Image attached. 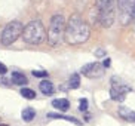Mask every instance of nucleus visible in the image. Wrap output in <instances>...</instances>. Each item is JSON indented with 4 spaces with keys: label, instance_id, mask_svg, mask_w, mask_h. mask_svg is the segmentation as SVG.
Returning <instances> with one entry per match:
<instances>
[{
    "label": "nucleus",
    "instance_id": "obj_10",
    "mask_svg": "<svg viewBox=\"0 0 135 126\" xmlns=\"http://www.w3.org/2000/svg\"><path fill=\"white\" fill-rule=\"evenodd\" d=\"M52 105L55 107L56 110H61V111H67L68 108H70V103H68V99H65V98L54 99V101H52Z\"/></svg>",
    "mask_w": 135,
    "mask_h": 126
},
{
    "label": "nucleus",
    "instance_id": "obj_23",
    "mask_svg": "<svg viewBox=\"0 0 135 126\" xmlns=\"http://www.w3.org/2000/svg\"><path fill=\"white\" fill-rule=\"evenodd\" d=\"M0 126H8V125H0Z\"/></svg>",
    "mask_w": 135,
    "mask_h": 126
},
{
    "label": "nucleus",
    "instance_id": "obj_14",
    "mask_svg": "<svg viewBox=\"0 0 135 126\" xmlns=\"http://www.w3.org/2000/svg\"><path fill=\"white\" fill-rule=\"evenodd\" d=\"M34 116H36V111L31 107H27V108L22 110V120H25V122H31Z\"/></svg>",
    "mask_w": 135,
    "mask_h": 126
},
{
    "label": "nucleus",
    "instance_id": "obj_20",
    "mask_svg": "<svg viewBox=\"0 0 135 126\" xmlns=\"http://www.w3.org/2000/svg\"><path fill=\"white\" fill-rule=\"evenodd\" d=\"M110 61H111V59L110 58H105V59H104V62H103V65H104V68H108V67H110Z\"/></svg>",
    "mask_w": 135,
    "mask_h": 126
},
{
    "label": "nucleus",
    "instance_id": "obj_8",
    "mask_svg": "<svg viewBox=\"0 0 135 126\" xmlns=\"http://www.w3.org/2000/svg\"><path fill=\"white\" fill-rule=\"evenodd\" d=\"M82 74L89 79H98L104 74V65L99 62H89L82 67Z\"/></svg>",
    "mask_w": 135,
    "mask_h": 126
},
{
    "label": "nucleus",
    "instance_id": "obj_6",
    "mask_svg": "<svg viewBox=\"0 0 135 126\" xmlns=\"http://www.w3.org/2000/svg\"><path fill=\"white\" fill-rule=\"evenodd\" d=\"M110 82H111V88H110L111 99H113V101H123V99H125V95L131 91L129 85H126L120 77H116V76L111 77Z\"/></svg>",
    "mask_w": 135,
    "mask_h": 126
},
{
    "label": "nucleus",
    "instance_id": "obj_12",
    "mask_svg": "<svg viewBox=\"0 0 135 126\" xmlns=\"http://www.w3.org/2000/svg\"><path fill=\"white\" fill-rule=\"evenodd\" d=\"M48 117L51 119H62V120H67V122H71L74 125H82L80 120H77L76 117H68V116H64V114H58V113H49Z\"/></svg>",
    "mask_w": 135,
    "mask_h": 126
},
{
    "label": "nucleus",
    "instance_id": "obj_18",
    "mask_svg": "<svg viewBox=\"0 0 135 126\" xmlns=\"http://www.w3.org/2000/svg\"><path fill=\"white\" fill-rule=\"evenodd\" d=\"M33 76H34V77H48V73H46V71L37 70V71H33Z\"/></svg>",
    "mask_w": 135,
    "mask_h": 126
},
{
    "label": "nucleus",
    "instance_id": "obj_5",
    "mask_svg": "<svg viewBox=\"0 0 135 126\" xmlns=\"http://www.w3.org/2000/svg\"><path fill=\"white\" fill-rule=\"evenodd\" d=\"M22 31H24L22 24L20 21H12V22H9L4 25L3 31H2V36H0V42H2L3 46H11L22 34Z\"/></svg>",
    "mask_w": 135,
    "mask_h": 126
},
{
    "label": "nucleus",
    "instance_id": "obj_19",
    "mask_svg": "<svg viewBox=\"0 0 135 126\" xmlns=\"http://www.w3.org/2000/svg\"><path fill=\"white\" fill-rule=\"evenodd\" d=\"M6 73H8V68H6V65L0 62V74L3 76V74H6Z\"/></svg>",
    "mask_w": 135,
    "mask_h": 126
},
{
    "label": "nucleus",
    "instance_id": "obj_7",
    "mask_svg": "<svg viewBox=\"0 0 135 126\" xmlns=\"http://www.w3.org/2000/svg\"><path fill=\"white\" fill-rule=\"evenodd\" d=\"M117 8H119V12H120L122 24H128V21L134 16L135 0H117Z\"/></svg>",
    "mask_w": 135,
    "mask_h": 126
},
{
    "label": "nucleus",
    "instance_id": "obj_9",
    "mask_svg": "<svg viewBox=\"0 0 135 126\" xmlns=\"http://www.w3.org/2000/svg\"><path fill=\"white\" fill-rule=\"evenodd\" d=\"M119 116L126 122H135V111L129 110L126 107H120L119 108Z\"/></svg>",
    "mask_w": 135,
    "mask_h": 126
},
{
    "label": "nucleus",
    "instance_id": "obj_22",
    "mask_svg": "<svg viewBox=\"0 0 135 126\" xmlns=\"http://www.w3.org/2000/svg\"><path fill=\"white\" fill-rule=\"evenodd\" d=\"M132 18H135V8H134V16H132Z\"/></svg>",
    "mask_w": 135,
    "mask_h": 126
},
{
    "label": "nucleus",
    "instance_id": "obj_2",
    "mask_svg": "<svg viewBox=\"0 0 135 126\" xmlns=\"http://www.w3.org/2000/svg\"><path fill=\"white\" fill-rule=\"evenodd\" d=\"M48 39L46 30L42 21L34 20L30 21L27 25H24V31H22V40L28 45H40Z\"/></svg>",
    "mask_w": 135,
    "mask_h": 126
},
{
    "label": "nucleus",
    "instance_id": "obj_11",
    "mask_svg": "<svg viewBox=\"0 0 135 126\" xmlns=\"http://www.w3.org/2000/svg\"><path fill=\"white\" fill-rule=\"evenodd\" d=\"M11 79H12V83H13V85H27V77H25L22 73L13 71L12 76H11Z\"/></svg>",
    "mask_w": 135,
    "mask_h": 126
},
{
    "label": "nucleus",
    "instance_id": "obj_15",
    "mask_svg": "<svg viewBox=\"0 0 135 126\" xmlns=\"http://www.w3.org/2000/svg\"><path fill=\"white\" fill-rule=\"evenodd\" d=\"M68 85H70V88H73V89H77L80 85V77L77 73H74V74L70 77V80H68Z\"/></svg>",
    "mask_w": 135,
    "mask_h": 126
},
{
    "label": "nucleus",
    "instance_id": "obj_17",
    "mask_svg": "<svg viewBox=\"0 0 135 126\" xmlns=\"http://www.w3.org/2000/svg\"><path fill=\"white\" fill-rule=\"evenodd\" d=\"M79 110L80 111H86L88 110V99H80V104H79Z\"/></svg>",
    "mask_w": 135,
    "mask_h": 126
},
{
    "label": "nucleus",
    "instance_id": "obj_21",
    "mask_svg": "<svg viewBox=\"0 0 135 126\" xmlns=\"http://www.w3.org/2000/svg\"><path fill=\"white\" fill-rule=\"evenodd\" d=\"M95 55H97V56H103V55H104V51H97Z\"/></svg>",
    "mask_w": 135,
    "mask_h": 126
},
{
    "label": "nucleus",
    "instance_id": "obj_3",
    "mask_svg": "<svg viewBox=\"0 0 135 126\" xmlns=\"http://www.w3.org/2000/svg\"><path fill=\"white\" fill-rule=\"evenodd\" d=\"M64 34H65V21L61 13H55L51 18L48 28V43L51 46H58L64 40Z\"/></svg>",
    "mask_w": 135,
    "mask_h": 126
},
{
    "label": "nucleus",
    "instance_id": "obj_16",
    "mask_svg": "<svg viewBox=\"0 0 135 126\" xmlns=\"http://www.w3.org/2000/svg\"><path fill=\"white\" fill-rule=\"evenodd\" d=\"M21 95H22L24 98H27V99L36 98V92L33 91V89H28V88H22V89H21Z\"/></svg>",
    "mask_w": 135,
    "mask_h": 126
},
{
    "label": "nucleus",
    "instance_id": "obj_4",
    "mask_svg": "<svg viewBox=\"0 0 135 126\" xmlns=\"http://www.w3.org/2000/svg\"><path fill=\"white\" fill-rule=\"evenodd\" d=\"M98 20L103 27H110L114 21V0H97Z\"/></svg>",
    "mask_w": 135,
    "mask_h": 126
},
{
    "label": "nucleus",
    "instance_id": "obj_1",
    "mask_svg": "<svg viewBox=\"0 0 135 126\" xmlns=\"http://www.w3.org/2000/svg\"><path fill=\"white\" fill-rule=\"evenodd\" d=\"M91 30L89 25L85 22L79 15H73L68 20L67 25H65V34H64V40L68 45L76 46V45H82L89 39Z\"/></svg>",
    "mask_w": 135,
    "mask_h": 126
},
{
    "label": "nucleus",
    "instance_id": "obj_13",
    "mask_svg": "<svg viewBox=\"0 0 135 126\" xmlns=\"http://www.w3.org/2000/svg\"><path fill=\"white\" fill-rule=\"evenodd\" d=\"M40 91H42V94L45 95H51L54 94V85H52L49 80H43V82H40Z\"/></svg>",
    "mask_w": 135,
    "mask_h": 126
}]
</instances>
